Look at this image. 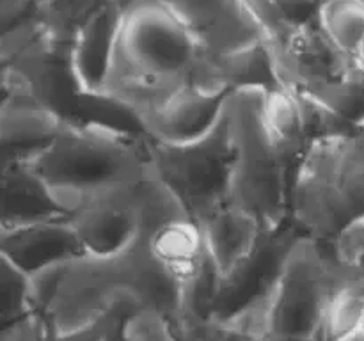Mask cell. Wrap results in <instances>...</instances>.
Wrapping results in <instances>:
<instances>
[{"label":"cell","instance_id":"cell-36","mask_svg":"<svg viewBox=\"0 0 364 341\" xmlns=\"http://www.w3.org/2000/svg\"><path fill=\"white\" fill-rule=\"evenodd\" d=\"M358 2H359V4H363V6H364V0H358Z\"/></svg>","mask_w":364,"mask_h":341},{"label":"cell","instance_id":"cell-27","mask_svg":"<svg viewBox=\"0 0 364 341\" xmlns=\"http://www.w3.org/2000/svg\"><path fill=\"white\" fill-rule=\"evenodd\" d=\"M137 309L132 308H117L100 318L98 322L91 323L87 327H82L78 330H71V332L63 334H50L46 332L45 341H107L109 337L116 336L121 332L124 325V320ZM46 329V327H45Z\"/></svg>","mask_w":364,"mask_h":341},{"label":"cell","instance_id":"cell-26","mask_svg":"<svg viewBox=\"0 0 364 341\" xmlns=\"http://www.w3.org/2000/svg\"><path fill=\"white\" fill-rule=\"evenodd\" d=\"M244 2L262 25L269 46H279L281 43L287 41L295 27L301 25L288 18L277 0H244Z\"/></svg>","mask_w":364,"mask_h":341},{"label":"cell","instance_id":"cell-22","mask_svg":"<svg viewBox=\"0 0 364 341\" xmlns=\"http://www.w3.org/2000/svg\"><path fill=\"white\" fill-rule=\"evenodd\" d=\"M318 20L331 41L348 57L358 55L364 43V6L358 0H323Z\"/></svg>","mask_w":364,"mask_h":341},{"label":"cell","instance_id":"cell-8","mask_svg":"<svg viewBox=\"0 0 364 341\" xmlns=\"http://www.w3.org/2000/svg\"><path fill=\"white\" fill-rule=\"evenodd\" d=\"M270 50L281 85L329 107L350 123L364 119V73L354 57L331 41L318 14Z\"/></svg>","mask_w":364,"mask_h":341},{"label":"cell","instance_id":"cell-13","mask_svg":"<svg viewBox=\"0 0 364 341\" xmlns=\"http://www.w3.org/2000/svg\"><path fill=\"white\" fill-rule=\"evenodd\" d=\"M64 119L38 98L21 91H2L0 135L4 162H27L53 141Z\"/></svg>","mask_w":364,"mask_h":341},{"label":"cell","instance_id":"cell-30","mask_svg":"<svg viewBox=\"0 0 364 341\" xmlns=\"http://www.w3.org/2000/svg\"><path fill=\"white\" fill-rule=\"evenodd\" d=\"M345 265H347V283L354 284L355 288H359L364 293V261H345Z\"/></svg>","mask_w":364,"mask_h":341},{"label":"cell","instance_id":"cell-9","mask_svg":"<svg viewBox=\"0 0 364 341\" xmlns=\"http://www.w3.org/2000/svg\"><path fill=\"white\" fill-rule=\"evenodd\" d=\"M301 234L290 219L277 229L263 231L251 254L220 279L212 318L226 320L245 305L267 297L272 291L288 251Z\"/></svg>","mask_w":364,"mask_h":341},{"label":"cell","instance_id":"cell-14","mask_svg":"<svg viewBox=\"0 0 364 341\" xmlns=\"http://www.w3.org/2000/svg\"><path fill=\"white\" fill-rule=\"evenodd\" d=\"M191 84L210 92H233L238 89H272L279 85L276 60L269 43L230 55L208 57L203 53Z\"/></svg>","mask_w":364,"mask_h":341},{"label":"cell","instance_id":"cell-28","mask_svg":"<svg viewBox=\"0 0 364 341\" xmlns=\"http://www.w3.org/2000/svg\"><path fill=\"white\" fill-rule=\"evenodd\" d=\"M45 323L36 313L0 329V341H45Z\"/></svg>","mask_w":364,"mask_h":341},{"label":"cell","instance_id":"cell-7","mask_svg":"<svg viewBox=\"0 0 364 341\" xmlns=\"http://www.w3.org/2000/svg\"><path fill=\"white\" fill-rule=\"evenodd\" d=\"M228 99L220 119L203 137L180 144L148 141L153 174L199 226L230 205L235 144Z\"/></svg>","mask_w":364,"mask_h":341},{"label":"cell","instance_id":"cell-33","mask_svg":"<svg viewBox=\"0 0 364 341\" xmlns=\"http://www.w3.org/2000/svg\"><path fill=\"white\" fill-rule=\"evenodd\" d=\"M123 330V329H121ZM107 341H123V337H121V332L119 334H116V336H112V337H109V340Z\"/></svg>","mask_w":364,"mask_h":341},{"label":"cell","instance_id":"cell-10","mask_svg":"<svg viewBox=\"0 0 364 341\" xmlns=\"http://www.w3.org/2000/svg\"><path fill=\"white\" fill-rule=\"evenodd\" d=\"M139 185L100 195L70 213V220L77 229L85 254H117L148 233L142 217Z\"/></svg>","mask_w":364,"mask_h":341},{"label":"cell","instance_id":"cell-37","mask_svg":"<svg viewBox=\"0 0 364 341\" xmlns=\"http://www.w3.org/2000/svg\"><path fill=\"white\" fill-rule=\"evenodd\" d=\"M315 341H316V340H315Z\"/></svg>","mask_w":364,"mask_h":341},{"label":"cell","instance_id":"cell-6","mask_svg":"<svg viewBox=\"0 0 364 341\" xmlns=\"http://www.w3.org/2000/svg\"><path fill=\"white\" fill-rule=\"evenodd\" d=\"M347 283V266L331 244L301 234L288 251L269 301V341H315L327 305Z\"/></svg>","mask_w":364,"mask_h":341},{"label":"cell","instance_id":"cell-3","mask_svg":"<svg viewBox=\"0 0 364 341\" xmlns=\"http://www.w3.org/2000/svg\"><path fill=\"white\" fill-rule=\"evenodd\" d=\"M148 141L98 124L64 123L53 141L23 163L70 215L91 199L127 190L153 176Z\"/></svg>","mask_w":364,"mask_h":341},{"label":"cell","instance_id":"cell-15","mask_svg":"<svg viewBox=\"0 0 364 341\" xmlns=\"http://www.w3.org/2000/svg\"><path fill=\"white\" fill-rule=\"evenodd\" d=\"M128 4H114L87 21L71 45V67L82 91L103 94L114 52L121 18Z\"/></svg>","mask_w":364,"mask_h":341},{"label":"cell","instance_id":"cell-17","mask_svg":"<svg viewBox=\"0 0 364 341\" xmlns=\"http://www.w3.org/2000/svg\"><path fill=\"white\" fill-rule=\"evenodd\" d=\"M2 227H18L52 219H70L41 178L23 162H4Z\"/></svg>","mask_w":364,"mask_h":341},{"label":"cell","instance_id":"cell-11","mask_svg":"<svg viewBox=\"0 0 364 341\" xmlns=\"http://www.w3.org/2000/svg\"><path fill=\"white\" fill-rule=\"evenodd\" d=\"M228 96L230 92H210L187 84L151 110L141 114L139 121L151 141L169 144L191 142L215 126L224 112Z\"/></svg>","mask_w":364,"mask_h":341},{"label":"cell","instance_id":"cell-21","mask_svg":"<svg viewBox=\"0 0 364 341\" xmlns=\"http://www.w3.org/2000/svg\"><path fill=\"white\" fill-rule=\"evenodd\" d=\"M132 0H48L38 6V20L45 34L59 45H73V39L91 18L114 4Z\"/></svg>","mask_w":364,"mask_h":341},{"label":"cell","instance_id":"cell-25","mask_svg":"<svg viewBox=\"0 0 364 341\" xmlns=\"http://www.w3.org/2000/svg\"><path fill=\"white\" fill-rule=\"evenodd\" d=\"M169 323L174 341H267L251 336L219 318H203L180 313Z\"/></svg>","mask_w":364,"mask_h":341},{"label":"cell","instance_id":"cell-5","mask_svg":"<svg viewBox=\"0 0 364 341\" xmlns=\"http://www.w3.org/2000/svg\"><path fill=\"white\" fill-rule=\"evenodd\" d=\"M263 96V89L230 92L235 144L230 205L255 217L263 231H272L290 219L294 167L267 124Z\"/></svg>","mask_w":364,"mask_h":341},{"label":"cell","instance_id":"cell-32","mask_svg":"<svg viewBox=\"0 0 364 341\" xmlns=\"http://www.w3.org/2000/svg\"><path fill=\"white\" fill-rule=\"evenodd\" d=\"M345 341H364V334L361 332V330H359V332L352 334V336L347 337V340H345Z\"/></svg>","mask_w":364,"mask_h":341},{"label":"cell","instance_id":"cell-18","mask_svg":"<svg viewBox=\"0 0 364 341\" xmlns=\"http://www.w3.org/2000/svg\"><path fill=\"white\" fill-rule=\"evenodd\" d=\"M201 227L210 259L219 270L220 279L251 254L263 233L255 217L231 205L219 210Z\"/></svg>","mask_w":364,"mask_h":341},{"label":"cell","instance_id":"cell-23","mask_svg":"<svg viewBox=\"0 0 364 341\" xmlns=\"http://www.w3.org/2000/svg\"><path fill=\"white\" fill-rule=\"evenodd\" d=\"M363 320L364 293L354 284L345 283L331 297L316 341H345L361 330Z\"/></svg>","mask_w":364,"mask_h":341},{"label":"cell","instance_id":"cell-35","mask_svg":"<svg viewBox=\"0 0 364 341\" xmlns=\"http://www.w3.org/2000/svg\"><path fill=\"white\" fill-rule=\"evenodd\" d=\"M361 332L364 334V320H363V327H361Z\"/></svg>","mask_w":364,"mask_h":341},{"label":"cell","instance_id":"cell-31","mask_svg":"<svg viewBox=\"0 0 364 341\" xmlns=\"http://www.w3.org/2000/svg\"><path fill=\"white\" fill-rule=\"evenodd\" d=\"M355 60H358L359 67H361V71L364 73V43L361 45V48H359L358 55H355Z\"/></svg>","mask_w":364,"mask_h":341},{"label":"cell","instance_id":"cell-19","mask_svg":"<svg viewBox=\"0 0 364 341\" xmlns=\"http://www.w3.org/2000/svg\"><path fill=\"white\" fill-rule=\"evenodd\" d=\"M198 38L208 57L230 55L267 41L262 25L244 0H219Z\"/></svg>","mask_w":364,"mask_h":341},{"label":"cell","instance_id":"cell-24","mask_svg":"<svg viewBox=\"0 0 364 341\" xmlns=\"http://www.w3.org/2000/svg\"><path fill=\"white\" fill-rule=\"evenodd\" d=\"M0 301L2 327L34 313L31 276L4 256H0Z\"/></svg>","mask_w":364,"mask_h":341},{"label":"cell","instance_id":"cell-16","mask_svg":"<svg viewBox=\"0 0 364 341\" xmlns=\"http://www.w3.org/2000/svg\"><path fill=\"white\" fill-rule=\"evenodd\" d=\"M148 245L156 261L178 281L181 291L210 261L203 227L191 217H176L148 233Z\"/></svg>","mask_w":364,"mask_h":341},{"label":"cell","instance_id":"cell-4","mask_svg":"<svg viewBox=\"0 0 364 341\" xmlns=\"http://www.w3.org/2000/svg\"><path fill=\"white\" fill-rule=\"evenodd\" d=\"M290 220L306 237L333 244L364 220V119L309 142L290 185Z\"/></svg>","mask_w":364,"mask_h":341},{"label":"cell","instance_id":"cell-29","mask_svg":"<svg viewBox=\"0 0 364 341\" xmlns=\"http://www.w3.org/2000/svg\"><path fill=\"white\" fill-rule=\"evenodd\" d=\"M334 254L348 263L364 261V220L336 238L331 244Z\"/></svg>","mask_w":364,"mask_h":341},{"label":"cell","instance_id":"cell-2","mask_svg":"<svg viewBox=\"0 0 364 341\" xmlns=\"http://www.w3.org/2000/svg\"><path fill=\"white\" fill-rule=\"evenodd\" d=\"M201 57L199 38L169 6L162 0H132L121 18L103 94L139 117L191 84Z\"/></svg>","mask_w":364,"mask_h":341},{"label":"cell","instance_id":"cell-1","mask_svg":"<svg viewBox=\"0 0 364 341\" xmlns=\"http://www.w3.org/2000/svg\"><path fill=\"white\" fill-rule=\"evenodd\" d=\"M148 233L117 254H84L68 263L39 315L46 332L78 330L117 308L151 309L173 322L181 311V288L151 254Z\"/></svg>","mask_w":364,"mask_h":341},{"label":"cell","instance_id":"cell-20","mask_svg":"<svg viewBox=\"0 0 364 341\" xmlns=\"http://www.w3.org/2000/svg\"><path fill=\"white\" fill-rule=\"evenodd\" d=\"M263 114L281 151L295 169L304 149L309 146L308 126H306L301 99L294 91L279 84L265 91Z\"/></svg>","mask_w":364,"mask_h":341},{"label":"cell","instance_id":"cell-34","mask_svg":"<svg viewBox=\"0 0 364 341\" xmlns=\"http://www.w3.org/2000/svg\"><path fill=\"white\" fill-rule=\"evenodd\" d=\"M32 2H34V4H36V6H41V4L48 2V0H32Z\"/></svg>","mask_w":364,"mask_h":341},{"label":"cell","instance_id":"cell-12","mask_svg":"<svg viewBox=\"0 0 364 341\" xmlns=\"http://www.w3.org/2000/svg\"><path fill=\"white\" fill-rule=\"evenodd\" d=\"M84 245L70 219H52L0 229V256L28 276L84 256Z\"/></svg>","mask_w":364,"mask_h":341}]
</instances>
